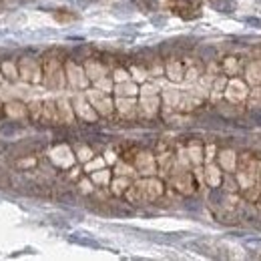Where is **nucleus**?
<instances>
[{"mask_svg": "<svg viewBox=\"0 0 261 261\" xmlns=\"http://www.w3.org/2000/svg\"><path fill=\"white\" fill-rule=\"evenodd\" d=\"M247 22H251V24H261V20H257V18H247Z\"/></svg>", "mask_w": 261, "mask_h": 261, "instance_id": "3", "label": "nucleus"}, {"mask_svg": "<svg viewBox=\"0 0 261 261\" xmlns=\"http://www.w3.org/2000/svg\"><path fill=\"white\" fill-rule=\"evenodd\" d=\"M251 117H253V119H255V121L261 125V111H259V109H257V111H253V113H251Z\"/></svg>", "mask_w": 261, "mask_h": 261, "instance_id": "2", "label": "nucleus"}, {"mask_svg": "<svg viewBox=\"0 0 261 261\" xmlns=\"http://www.w3.org/2000/svg\"><path fill=\"white\" fill-rule=\"evenodd\" d=\"M169 4L175 10V14L183 18H195L201 10V0H169Z\"/></svg>", "mask_w": 261, "mask_h": 261, "instance_id": "1", "label": "nucleus"}]
</instances>
